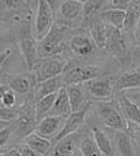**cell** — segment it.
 <instances>
[{"label":"cell","mask_w":140,"mask_h":156,"mask_svg":"<svg viewBox=\"0 0 140 156\" xmlns=\"http://www.w3.org/2000/svg\"><path fill=\"white\" fill-rule=\"evenodd\" d=\"M67 27L54 24L47 34L38 41V60L59 55L64 49V39Z\"/></svg>","instance_id":"2"},{"label":"cell","mask_w":140,"mask_h":156,"mask_svg":"<svg viewBox=\"0 0 140 156\" xmlns=\"http://www.w3.org/2000/svg\"><path fill=\"white\" fill-rule=\"evenodd\" d=\"M96 113L107 128L114 132L128 133L129 123L123 115L118 101H99L96 104Z\"/></svg>","instance_id":"1"},{"label":"cell","mask_w":140,"mask_h":156,"mask_svg":"<svg viewBox=\"0 0 140 156\" xmlns=\"http://www.w3.org/2000/svg\"><path fill=\"white\" fill-rule=\"evenodd\" d=\"M72 156H84V155H82L81 152H80L79 150H78V147H77V149L75 150V152H74L73 155H72Z\"/></svg>","instance_id":"43"},{"label":"cell","mask_w":140,"mask_h":156,"mask_svg":"<svg viewBox=\"0 0 140 156\" xmlns=\"http://www.w3.org/2000/svg\"><path fill=\"white\" fill-rule=\"evenodd\" d=\"M67 64H69V62L61 54H59L38 60L30 72L34 77L35 81L41 83V81L62 75Z\"/></svg>","instance_id":"3"},{"label":"cell","mask_w":140,"mask_h":156,"mask_svg":"<svg viewBox=\"0 0 140 156\" xmlns=\"http://www.w3.org/2000/svg\"><path fill=\"white\" fill-rule=\"evenodd\" d=\"M3 156H22V154L20 153V151L16 147H14V149H10L9 151L3 153Z\"/></svg>","instance_id":"39"},{"label":"cell","mask_w":140,"mask_h":156,"mask_svg":"<svg viewBox=\"0 0 140 156\" xmlns=\"http://www.w3.org/2000/svg\"><path fill=\"white\" fill-rule=\"evenodd\" d=\"M1 13H2V10H1V7H0V15H1Z\"/></svg>","instance_id":"45"},{"label":"cell","mask_w":140,"mask_h":156,"mask_svg":"<svg viewBox=\"0 0 140 156\" xmlns=\"http://www.w3.org/2000/svg\"><path fill=\"white\" fill-rule=\"evenodd\" d=\"M16 149L20 151V153L22 154V156H43L41 154H39L38 152L33 151L31 147H29L28 145L24 144V143H20L16 147Z\"/></svg>","instance_id":"33"},{"label":"cell","mask_w":140,"mask_h":156,"mask_svg":"<svg viewBox=\"0 0 140 156\" xmlns=\"http://www.w3.org/2000/svg\"><path fill=\"white\" fill-rule=\"evenodd\" d=\"M22 143L28 145L33 151L38 152V153L43 156L47 155V153L49 152V150L52 149V142L50 139L40 136V135L37 134L35 132L31 133L30 135L25 137V138L23 139Z\"/></svg>","instance_id":"20"},{"label":"cell","mask_w":140,"mask_h":156,"mask_svg":"<svg viewBox=\"0 0 140 156\" xmlns=\"http://www.w3.org/2000/svg\"><path fill=\"white\" fill-rule=\"evenodd\" d=\"M63 86H64V83H63L62 75L52 78V79L41 81V83H37L34 86V90H33L34 101H39L41 98H45V96L50 95V94L58 93V91Z\"/></svg>","instance_id":"16"},{"label":"cell","mask_w":140,"mask_h":156,"mask_svg":"<svg viewBox=\"0 0 140 156\" xmlns=\"http://www.w3.org/2000/svg\"><path fill=\"white\" fill-rule=\"evenodd\" d=\"M128 134L131 135V138H135L136 141L138 142V144L140 145V126L133 123H129Z\"/></svg>","instance_id":"35"},{"label":"cell","mask_w":140,"mask_h":156,"mask_svg":"<svg viewBox=\"0 0 140 156\" xmlns=\"http://www.w3.org/2000/svg\"><path fill=\"white\" fill-rule=\"evenodd\" d=\"M125 15H126V11L110 8V9H106L103 12H101L99 17L108 26H111L113 28L122 30Z\"/></svg>","instance_id":"26"},{"label":"cell","mask_w":140,"mask_h":156,"mask_svg":"<svg viewBox=\"0 0 140 156\" xmlns=\"http://www.w3.org/2000/svg\"><path fill=\"white\" fill-rule=\"evenodd\" d=\"M11 122H7V121H1V120H0V132H1V130L2 129H5V128H7L8 126H10L11 125Z\"/></svg>","instance_id":"42"},{"label":"cell","mask_w":140,"mask_h":156,"mask_svg":"<svg viewBox=\"0 0 140 156\" xmlns=\"http://www.w3.org/2000/svg\"><path fill=\"white\" fill-rule=\"evenodd\" d=\"M8 90H9V88H8V86L5 83H0V102H1L3 95H5Z\"/></svg>","instance_id":"41"},{"label":"cell","mask_w":140,"mask_h":156,"mask_svg":"<svg viewBox=\"0 0 140 156\" xmlns=\"http://www.w3.org/2000/svg\"><path fill=\"white\" fill-rule=\"evenodd\" d=\"M5 85L16 95L29 96L33 94L34 86L37 83L34 77L31 73L29 74H12L5 75Z\"/></svg>","instance_id":"9"},{"label":"cell","mask_w":140,"mask_h":156,"mask_svg":"<svg viewBox=\"0 0 140 156\" xmlns=\"http://www.w3.org/2000/svg\"><path fill=\"white\" fill-rule=\"evenodd\" d=\"M138 88H140V67L127 69L116 79L114 89L118 93Z\"/></svg>","instance_id":"15"},{"label":"cell","mask_w":140,"mask_h":156,"mask_svg":"<svg viewBox=\"0 0 140 156\" xmlns=\"http://www.w3.org/2000/svg\"><path fill=\"white\" fill-rule=\"evenodd\" d=\"M94 42L91 37L86 34H76L70 40V49L79 58H89L95 51Z\"/></svg>","instance_id":"14"},{"label":"cell","mask_w":140,"mask_h":156,"mask_svg":"<svg viewBox=\"0 0 140 156\" xmlns=\"http://www.w3.org/2000/svg\"><path fill=\"white\" fill-rule=\"evenodd\" d=\"M15 128L20 139H24L35 130L38 125L35 115V101L32 95L26 98L23 104L17 107V117L15 121Z\"/></svg>","instance_id":"4"},{"label":"cell","mask_w":140,"mask_h":156,"mask_svg":"<svg viewBox=\"0 0 140 156\" xmlns=\"http://www.w3.org/2000/svg\"><path fill=\"white\" fill-rule=\"evenodd\" d=\"M106 49L120 61L123 67L131 62V48L128 46L127 37H125V32L108 25Z\"/></svg>","instance_id":"6"},{"label":"cell","mask_w":140,"mask_h":156,"mask_svg":"<svg viewBox=\"0 0 140 156\" xmlns=\"http://www.w3.org/2000/svg\"><path fill=\"white\" fill-rule=\"evenodd\" d=\"M12 51L10 48H7V49L3 50L1 54H0V71H1V69H2L3 64H5V62H7V60L9 59V57L11 56Z\"/></svg>","instance_id":"37"},{"label":"cell","mask_w":140,"mask_h":156,"mask_svg":"<svg viewBox=\"0 0 140 156\" xmlns=\"http://www.w3.org/2000/svg\"><path fill=\"white\" fill-rule=\"evenodd\" d=\"M54 11L45 0H38V10L34 18L33 34L38 41L47 34L54 26Z\"/></svg>","instance_id":"8"},{"label":"cell","mask_w":140,"mask_h":156,"mask_svg":"<svg viewBox=\"0 0 140 156\" xmlns=\"http://www.w3.org/2000/svg\"><path fill=\"white\" fill-rule=\"evenodd\" d=\"M111 0H88L84 3L82 7V20H94L95 17H99L101 12L106 10V5Z\"/></svg>","instance_id":"25"},{"label":"cell","mask_w":140,"mask_h":156,"mask_svg":"<svg viewBox=\"0 0 140 156\" xmlns=\"http://www.w3.org/2000/svg\"><path fill=\"white\" fill-rule=\"evenodd\" d=\"M0 156H3V154H1V153H0Z\"/></svg>","instance_id":"46"},{"label":"cell","mask_w":140,"mask_h":156,"mask_svg":"<svg viewBox=\"0 0 140 156\" xmlns=\"http://www.w3.org/2000/svg\"><path fill=\"white\" fill-rule=\"evenodd\" d=\"M114 144L120 156H136L133 138L128 133L114 132Z\"/></svg>","instance_id":"22"},{"label":"cell","mask_w":140,"mask_h":156,"mask_svg":"<svg viewBox=\"0 0 140 156\" xmlns=\"http://www.w3.org/2000/svg\"><path fill=\"white\" fill-rule=\"evenodd\" d=\"M77 147L84 156H104L95 143L93 136H91L89 133L78 136Z\"/></svg>","instance_id":"27"},{"label":"cell","mask_w":140,"mask_h":156,"mask_svg":"<svg viewBox=\"0 0 140 156\" xmlns=\"http://www.w3.org/2000/svg\"><path fill=\"white\" fill-rule=\"evenodd\" d=\"M45 1L49 5V7L52 8V11H54V13L59 9V5H60V2H61V0H45Z\"/></svg>","instance_id":"38"},{"label":"cell","mask_w":140,"mask_h":156,"mask_svg":"<svg viewBox=\"0 0 140 156\" xmlns=\"http://www.w3.org/2000/svg\"><path fill=\"white\" fill-rule=\"evenodd\" d=\"M13 129H14V126L13 124H11L7 128H5V129H2L0 132V149H3V147L9 144V142L11 141L12 136H13V133H14Z\"/></svg>","instance_id":"30"},{"label":"cell","mask_w":140,"mask_h":156,"mask_svg":"<svg viewBox=\"0 0 140 156\" xmlns=\"http://www.w3.org/2000/svg\"><path fill=\"white\" fill-rule=\"evenodd\" d=\"M66 118L47 115L38 123L34 132L47 139H54L62 128Z\"/></svg>","instance_id":"13"},{"label":"cell","mask_w":140,"mask_h":156,"mask_svg":"<svg viewBox=\"0 0 140 156\" xmlns=\"http://www.w3.org/2000/svg\"><path fill=\"white\" fill-rule=\"evenodd\" d=\"M92 132V136L94 139L95 143L99 147V149L101 150V152L103 153L104 156H114V151H113V145L110 140L109 136L104 132L102 128H99V126H93L91 128Z\"/></svg>","instance_id":"24"},{"label":"cell","mask_w":140,"mask_h":156,"mask_svg":"<svg viewBox=\"0 0 140 156\" xmlns=\"http://www.w3.org/2000/svg\"><path fill=\"white\" fill-rule=\"evenodd\" d=\"M18 46L29 71L38 61V40L31 30L30 23L23 25L18 30Z\"/></svg>","instance_id":"7"},{"label":"cell","mask_w":140,"mask_h":156,"mask_svg":"<svg viewBox=\"0 0 140 156\" xmlns=\"http://www.w3.org/2000/svg\"><path fill=\"white\" fill-rule=\"evenodd\" d=\"M82 7L84 5L75 0H61L59 5L60 18L57 24L70 28L76 22L82 20Z\"/></svg>","instance_id":"11"},{"label":"cell","mask_w":140,"mask_h":156,"mask_svg":"<svg viewBox=\"0 0 140 156\" xmlns=\"http://www.w3.org/2000/svg\"><path fill=\"white\" fill-rule=\"evenodd\" d=\"M90 37L94 42L95 46L99 49L106 48V41H107V25L99 20H92L90 24Z\"/></svg>","instance_id":"21"},{"label":"cell","mask_w":140,"mask_h":156,"mask_svg":"<svg viewBox=\"0 0 140 156\" xmlns=\"http://www.w3.org/2000/svg\"><path fill=\"white\" fill-rule=\"evenodd\" d=\"M134 37L137 42H140V18L137 23V26H136L135 29V34H134Z\"/></svg>","instance_id":"40"},{"label":"cell","mask_w":140,"mask_h":156,"mask_svg":"<svg viewBox=\"0 0 140 156\" xmlns=\"http://www.w3.org/2000/svg\"><path fill=\"white\" fill-rule=\"evenodd\" d=\"M72 113L71 104H70L69 94L66 91V87L63 86L58 91L55 100L54 106L50 110L49 115H57V117L67 118Z\"/></svg>","instance_id":"19"},{"label":"cell","mask_w":140,"mask_h":156,"mask_svg":"<svg viewBox=\"0 0 140 156\" xmlns=\"http://www.w3.org/2000/svg\"><path fill=\"white\" fill-rule=\"evenodd\" d=\"M56 94H50L45 98H41L39 101H35V115H37V122L39 123L41 120L45 117L49 115L50 110L54 106L55 100H56Z\"/></svg>","instance_id":"28"},{"label":"cell","mask_w":140,"mask_h":156,"mask_svg":"<svg viewBox=\"0 0 140 156\" xmlns=\"http://www.w3.org/2000/svg\"><path fill=\"white\" fill-rule=\"evenodd\" d=\"M114 85L116 81L113 83V79L111 78L97 77L92 80L87 81L86 89L89 95L92 96L94 100L107 101L113 94Z\"/></svg>","instance_id":"12"},{"label":"cell","mask_w":140,"mask_h":156,"mask_svg":"<svg viewBox=\"0 0 140 156\" xmlns=\"http://www.w3.org/2000/svg\"><path fill=\"white\" fill-rule=\"evenodd\" d=\"M119 105L122 110L123 115L127 120L128 123H133L140 126V107L131 102L124 92H119Z\"/></svg>","instance_id":"18"},{"label":"cell","mask_w":140,"mask_h":156,"mask_svg":"<svg viewBox=\"0 0 140 156\" xmlns=\"http://www.w3.org/2000/svg\"><path fill=\"white\" fill-rule=\"evenodd\" d=\"M17 117V107L0 106V120L7 122H13Z\"/></svg>","instance_id":"29"},{"label":"cell","mask_w":140,"mask_h":156,"mask_svg":"<svg viewBox=\"0 0 140 156\" xmlns=\"http://www.w3.org/2000/svg\"><path fill=\"white\" fill-rule=\"evenodd\" d=\"M92 103L88 102V104L84 107L82 109H80L79 111H76V112H72L69 117L65 119V122L63 124L62 128H61L60 132L57 134V136L55 137L52 140V144L56 142H58L59 140L63 139L64 137L70 136V135L76 134L77 130L81 127V125L84 124L86 117L89 112V109H90Z\"/></svg>","instance_id":"10"},{"label":"cell","mask_w":140,"mask_h":156,"mask_svg":"<svg viewBox=\"0 0 140 156\" xmlns=\"http://www.w3.org/2000/svg\"><path fill=\"white\" fill-rule=\"evenodd\" d=\"M136 0H111L110 5L113 9H119V10H123V11H126L133 2H135Z\"/></svg>","instance_id":"32"},{"label":"cell","mask_w":140,"mask_h":156,"mask_svg":"<svg viewBox=\"0 0 140 156\" xmlns=\"http://www.w3.org/2000/svg\"><path fill=\"white\" fill-rule=\"evenodd\" d=\"M65 87H66V91L69 94L72 112L79 111L88 104L86 101V94H84L81 85H70L65 86Z\"/></svg>","instance_id":"23"},{"label":"cell","mask_w":140,"mask_h":156,"mask_svg":"<svg viewBox=\"0 0 140 156\" xmlns=\"http://www.w3.org/2000/svg\"><path fill=\"white\" fill-rule=\"evenodd\" d=\"M16 102H17V98H16V94L14 93L12 90H8L5 92V94L3 95L2 100H1V104L2 106H5V107H15L16 105Z\"/></svg>","instance_id":"31"},{"label":"cell","mask_w":140,"mask_h":156,"mask_svg":"<svg viewBox=\"0 0 140 156\" xmlns=\"http://www.w3.org/2000/svg\"><path fill=\"white\" fill-rule=\"evenodd\" d=\"M75 1H78V2H80V3H82V5H84V3L86 2V1H88V0H75Z\"/></svg>","instance_id":"44"},{"label":"cell","mask_w":140,"mask_h":156,"mask_svg":"<svg viewBox=\"0 0 140 156\" xmlns=\"http://www.w3.org/2000/svg\"><path fill=\"white\" fill-rule=\"evenodd\" d=\"M78 136L76 134L70 135L54 143L46 156H72L77 149Z\"/></svg>","instance_id":"17"},{"label":"cell","mask_w":140,"mask_h":156,"mask_svg":"<svg viewBox=\"0 0 140 156\" xmlns=\"http://www.w3.org/2000/svg\"><path fill=\"white\" fill-rule=\"evenodd\" d=\"M101 66L94 64H67L62 74L64 86L81 85L94 78L103 76Z\"/></svg>","instance_id":"5"},{"label":"cell","mask_w":140,"mask_h":156,"mask_svg":"<svg viewBox=\"0 0 140 156\" xmlns=\"http://www.w3.org/2000/svg\"><path fill=\"white\" fill-rule=\"evenodd\" d=\"M5 7L9 11H15L18 10L23 5H24V0H5Z\"/></svg>","instance_id":"34"},{"label":"cell","mask_w":140,"mask_h":156,"mask_svg":"<svg viewBox=\"0 0 140 156\" xmlns=\"http://www.w3.org/2000/svg\"><path fill=\"white\" fill-rule=\"evenodd\" d=\"M126 94V96L134 102L136 105L140 107V91H134V90H129V91H125L124 92Z\"/></svg>","instance_id":"36"}]
</instances>
